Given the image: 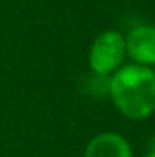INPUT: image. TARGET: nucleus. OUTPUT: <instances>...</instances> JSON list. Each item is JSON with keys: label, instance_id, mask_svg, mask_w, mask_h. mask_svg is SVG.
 I'll list each match as a JSON object with an SVG mask.
<instances>
[{"label": "nucleus", "instance_id": "f03ea898", "mask_svg": "<svg viewBox=\"0 0 155 157\" xmlns=\"http://www.w3.org/2000/svg\"><path fill=\"white\" fill-rule=\"evenodd\" d=\"M126 57V39L120 31L108 29L93 40L89 49V68L95 75L108 77L122 66Z\"/></svg>", "mask_w": 155, "mask_h": 157}, {"label": "nucleus", "instance_id": "7ed1b4c3", "mask_svg": "<svg viewBox=\"0 0 155 157\" xmlns=\"http://www.w3.org/2000/svg\"><path fill=\"white\" fill-rule=\"evenodd\" d=\"M126 39V55L133 59L139 66H153L155 64V26L141 24L130 29Z\"/></svg>", "mask_w": 155, "mask_h": 157}, {"label": "nucleus", "instance_id": "20e7f679", "mask_svg": "<svg viewBox=\"0 0 155 157\" xmlns=\"http://www.w3.org/2000/svg\"><path fill=\"white\" fill-rule=\"evenodd\" d=\"M84 157H133V150L120 133L104 132L88 143Z\"/></svg>", "mask_w": 155, "mask_h": 157}, {"label": "nucleus", "instance_id": "39448f33", "mask_svg": "<svg viewBox=\"0 0 155 157\" xmlns=\"http://www.w3.org/2000/svg\"><path fill=\"white\" fill-rule=\"evenodd\" d=\"M144 157H155V137L152 139V143H150V150H148V154Z\"/></svg>", "mask_w": 155, "mask_h": 157}, {"label": "nucleus", "instance_id": "f257e3e1", "mask_svg": "<svg viewBox=\"0 0 155 157\" xmlns=\"http://www.w3.org/2000/svg\"><path fill=\"white\" fill-rule=\"evenodd\" d=\"M108 95L124 117L148 119L155 113V71L139 64L120 66L110 75Z\"/></svg>", "mask_w": 155, "mask_h": 157}]
</instances>
